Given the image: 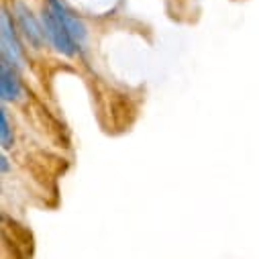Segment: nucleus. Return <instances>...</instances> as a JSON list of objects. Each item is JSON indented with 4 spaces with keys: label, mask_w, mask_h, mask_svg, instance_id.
<instances>
[{
    "label": "nucleus",
    "mask_w": 259,
    "mask_h": 259,
    "mask_svg": "<svg viewBox=\"0 0 259 259\" xmlns=\"http://www.w3.org/2000/svg\"><path fill=\"white\" fill-rule=\"evenodd\" d=\"M15 17H17V25L19 29L23 31L25 39L35 47V49H41L45 43H47V35L43 31V25L41 21H37L33 17V13L23 5V3H17L15 5Z\"/></svg>",
    "instance_id": "obj_3"
},
{
    "label": "nucleus",
    "mask_w": 259,
    "mask_h": 259,
    "mask_svg": "<svg viewBox=\"0 0 259 259\" xmlns=\"http://www.w3.org/2000/svg\"><path fill=\"white\" fill-rule=\"evenodd\" d=\"M0 33H3V59H7L11 66H15L17 70L25 66V55H23V47L21 41L17 37V27L9 15L7 9H3V17H0Z\"/></svg>",
    "instance_id": "obj_2"
},
{
    "label": "nucleus",
    "mask_w": 259,
    "mask_h": 259,
    "mask_svg": "<svg viewBox=\"0 0 259 259\" xmlns=\"http://www.w3.org/2000/svg\"><path fill=\"white\" fill-rule=\"evenodd\" d=\"M0 94H3L5 102H15L23 94V84H21L19 72L7 59H3V63H0Z\"/></svg>",
    "instance_id": "obj_4"
},
{
    "label": "nucleus",
    "mask_w": 259,
    "mask_h": 259,
    "mask_svg": "<svg viewBox=\"0 0 259 259\" xmlns=\"http://www.w3.org/2000/svg\"><path fill=\"white\" fill-rule=\"evenodd\" d=\"M0 139H3V147L5 149H9L11 145H13V128H11V124H9V116H7V110L3 108V112H0Z\"/></svg>",
    "instance_id": "obj_5"
},
{
    "label": "nucleus",
    "mask_w": 259,
    "mask_h": 259,
    "mask_svg": "<svg viewBox=\"0 0 259 259\" xmlns=\"http://www.w3.org/2000/svg\"><path fill=\"white\" fill-rule=\"evenodd\" d=\"M9 169V159H7V155H3V171H7Z\"/></svg>",
    "instance_id": "obj_6"
},
{
    "label": "nucleus",
    "mask_w": 259,
    "mask_h": 259,
    "mask_svg": "<svg viewBox=\"0 0 259 259\" xmlns=\"http://www.w3.org/2000/svg\"><path fill=\"white\" fill-rule=\"evenodd\" d=\"M41 25H43V31L47 35V41L55 47L57 53L61 55H68V57H74L78 53V43L76 39L72 37V33L68 31V27L59 21V17L47 7L43 9L41 13Z\"/></svg>",
    "instance_id": "obj_1"
}]
</instances>
